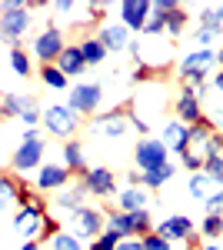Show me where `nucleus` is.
I'll return each mask as SVG.
<instances>
[{"label":"nucleus","mask_w":223,"mask_h":250,"mask_svg":"<svg viewBox=\"0 0 223 250\" xmlns=\"http://www.w3.org/2000/svg\"><path fill=\"white\" fill-rule=\"evenodd\" d=\"M217 140H220V157H223V134L220 130H217Z\"/></svg>","instance_id":"nucleus-50"},{"label":"nucleus","mask_w":223,"mask_h":250,"mask_svg":"<svg viewBox=\"0 0 223 250\" xmlns=\"http://www.w3.org/2000/svg\"><path fill=\"white\" fill-rule=\"evenodd\" d=\"M117 244H120V237H117L113 230H103V233H100V237L90 244V250H117Z\"/></svg>","instance_id":"nucleus-36"},{"label":"nucleus","mask_w":223,"mask_h":250,"mask_svg":"<svg viewBox=\"0 0 223 250\" xmlns=\"http://www.w3.org/2000/svg\"><path fill=\"white\" fill-rule=\"evenodd\" d=\"M160 140H163V147H167L170 154H190V127L180 124L177 117L163 124V130H160Z\"/></svg>","instance_id":"nucleus-14"},{"label":"nucleus","mask_w":223,"mask_h":250,"mask_svg":"<svg viewBox=\"0 0 223 250\" xmlns=\"http://www.w3.org/2000/svg\"><path fill=\"white\" fill-rule=\"evenodd\" d=\"M150 7H153V14H157V17H163V23H167V37H170V40H177V37L186 30L190 14H186L183 3H173V0H157V3H150Z\"/></svg>","instance_id":"nucleus-10"},{"label":"nucleus","mask_w":223,"mask_h":250,"mask_svg":"<svg viewBox=\"0 0 223 250\" xmlns=\"http://www.w3.org/2000/svg\"><path fill=\"white\" fill-rule=\"evenodd\" d=\"M117 14H120V23H123L130 34H143L153 7H150L147 0H123V3L117 7Z\"/></svg>","instance_id":"nucleus-13"},{"label":"nucleus","mask_w":223,"mask_h":250,"mask_svg":"<svg viewBox=\"0 0 223 250\" xmlns=\"http://www.w3.org/2000/svg\"><path fill=\"white\" fill-rule=\"evenodd\" d=\"M43 130L57 140H74L77 130H80V114L70 110L67 104H50V107H43Z\"/></svg>","instance_id":"nucleus-3"},{"label":"nucleus","mask_w":223,"mask_h":250,"mask_svg":"<svg viewBox=\"0 0 223 250\" xmlns=\"http://www.w3.org/2000/svg\"><path fill=\"white\" fill-rule=\"evenodd\" d=\"M43 217H47V200L37 193L34 207H23V210H17V217H14V227L20 230V237H23V240H37Z\"/></svg>","instance_id":"nucleus-9"},{"label":"nucleus","mask_w":223,"mask_h":250,"mask_svg":"<svg viewBox=\"0 0 223 250\" xmlns=\"http://www.w3.org/2000/svg\"><path fill=\"white\" fill-rule=\"evenodd\" d=\"M173 173H177V164L170 160V164H163V167H157V170H147V173H140V187H147L150 193L153 190H160L167 180H173Z\"/></svg>","instance_id":"nucleus-24"},{"label":"nucleus","mask_w":223,"mask_h":250,"mask_svg":"<svg viewBox=\"0 0 223 250\" xmlns=\"http://www.w3.org/2000/svg\"><path fill=\"white\" fill-rule=\"evenodd\" d=\"M127 120H130V130H133V134H140V140L150 134V120L137 114V110H133V104H130V114H127Z\"/></svg>","instance_id":"nucleus-35"},{"label":"nucleus","mask_w":223,"mask_h":250,"mask_svg":"<svg viewBox=\"0 0 223 250\" xmlns=\"http://www.w3.org/2000/svg\"><path fill=\"white\" fill-rule=\"evenodd\" d=\"M213 87L223 94V70H217V74H213Z\"/></svg>","instance_id":"nucleus-47"},{"label":"nucleus","mask_w":223,"mask_h":250,"mask_svg":"<svg viewBox=\"0 0 223 250\" xmlns=\"http://www.w3.org/2000/svg\"><path fill=\"white\" fill-rule=\"evenodd\" d=\"M54 207H60L63 213H70V217H74L80 207H87V190H83V184L77 180V184H67L63 190H57V204Z\"/></svg>","instance_id":"nucleus-20"},{"label":"nucleus","mask_w":223,"mask_h":250,"mask_svg":"<svg viewBox=\"0 0 223 250\" xmlns=\"http://www.w3.org/2000/svg\"><path fill=\"white\" fill-rule=\"evenodd\" d=\"M77 47H80V54H83V60H87V67H97V63H103V57H107V47L93 37V34H90V37H83Z\"/></svg>","instance_id":"nucleus-26"},{"label":"nucleus","mask_w":223,"mask_h":250,"mask_svg":"<svg viewBox=\"0 0 223 250\" xmlns=\"http://www.w3.org/2000/svg\"><path fill=\"white\" fill-rule=\"evenodd\" d=\"M20 120H23L27 127H37V124H43V110L37 107V100H34V104H30V107L20 114Z\"/></svg>","instance_id":"nucleus-39"},{"label":"nucleus","mask_w":223,"mask_h":250,"mask_svg":"<svg viewBox=\"0 0 223 250\" xmlns=\"http://www.w3.org/2000/svg\"><path fill=\"white\" fill-rule=\"evenodd\" d=\"M183 244H186V250H200V247H203V240H200V233H197V230L190 233V237H186Z\"/></svg>","instance_id":"nucleus-45"},{"label":"nucleus","mask_w":223,"mask_h":250,"mask_svg":"<svg viewBox=\"0 0 223 250\" xmlns=\"http://www.w3.org/2000/svg\"><path fill=\"white\" fill-rule=\"evenodd\" d=\"M60 164L74 173V177H83V173L90 170V167H87V157H83V144H80V140H67V144H63V160H60Z\"/></svg>","instance_id":"nucleus-23"},{"label":"nucleus","mask_w":223,"mask_h":250,"mask_svg":"<svg viewBox=\"0 0 223 250\" xmlns=\"http://www.w3.org/2000/svg\"><path fill=\"white\" fill-rule=\"evenodd\" d=\"M97 40L107 47V54H120V50H130V30L120 23V20H113V23H103L100 27V34H97Z\"/></svg>","instance_id":"nucleus-16"},{"label":"nucleus","mask_w":223,"mask_h":250,"mask_svg":"<svg viewBox=\"0 0 223 250\" xmlns=\"http://www.w3.org/2000/svg\"><path fill=\"white\" fill-rule=\"evenodd\" d=\"M100 100H103V87L100 83H77V87H70L67 107L77 110L80 117H90V114L100 110Z\"/></svg>","instance_id":"nucleus-8"},{"label":"nucleus","mask_w":223,"mask_h":250,"mask_svg":"<svg viewBox=\"0 0 223 250\" xmlns=\"http://www.w3.org/2000/svg\"><path fill=\"white\" fill-rule=\"evenodd\" d=\"M50 250H87V247H83V240H80L77 233L60 230V233L54 237V240H50Z\"/></svg>","instance_id":"nucleus-30"},{"label":"nucleus","mask_w":223,"mask_h":250,"mask_svg":"<svg viewBox=\"0 0 223 250\" xmlns=\"http://www.w3.org/2000/svg\"><path fill=\"white\" fill-rule=\"evenodd\" d=\"M20 250H43V247H40L37 240H23V244H20Z\"/></svg>","instance_id":"nucleus-46"},{"label":"nucleus","mask_w":223,"mask_h":250,"mask_svg":"<svg viewBox=\"0 0 223 250\" xmlns=\"http://www.w3.org/2000/svg\"><path fill=\"white\" fill-rule=\"evenodd\" d=\"M60 230H63V227H60V220H57L54 213H47V217H43V224H40V237H37V244H43V240H54Z\"/></svg>","instance_id":"nucleus-33"},{"label":"nucleus","mask_w":223,"mask_h":250,"mask_svg":"<svg viewBox=\"0 0 223 250\" xmlns=\"http://www.w3.org/2000/svg\"><path fill=\"white\" fill-rule=\"evenodd\" d=\"M217 67H220V70H223V47H220V50H217Z\"/></svg>","instance_id":"nucleus-48"},{"label":"nucleus","mask_w":223,"mask_h":250,"mask_svg":"<svg viewBox=\"0 0 223 250\" xmlns=\"http://www.w3.org/2000/svg\"><path fill=\"white\" fill-rule=\"evenodd\" d=\"M157 77V70L153 67H147V63H137V70H133V83H147V80H153Z\"/></svg>","instance_id":"nucleus-41"},{"label":"nucleus","mask_w":223,"mask_h":250,"mask_svg":"<svg viewBox=\"0 0 223 250\" xmlns=\"http://www.w3.org/2000/svg\"><path fill=\"white\" fill-rule=\"evenodd\" d=\"M70 180H74V173L57 160V164H43V167L37 170L34 187H37V193H57V190H63Z\"/></svg>","instance_id":"nucleus-12"},{"label":"nucleus","mask_w":223,"mask_h":250,"mask_svg":"<svg viewBox=\"0 0 223 250\" xmlns=\"http://www.w3.org/2000/svg\"><path fill=\"white\" fill-rule=\"evenodd\" d=\"M34 104V97H23V94H3L0 97V117H20L27 107Z\"/></svg>","instance_id":"nucleus-25"},{"label":"nucleus","mask_w":223,"mask_h":250,"mask_svg":"<svg viewBox=\"0 0 223 250\" xmlns=\"http://www.w3.org/2000/svg\"><path fill=\"white\" fill-rule=\"evenodd\" d=\"M200 237H206V244H217V240H220L223 237V213H203Z\"/></svg>","instance_id":"nucleus-29"},{"label":"nucleus","mask_w":223,"mask_h":250,"mask_svg":"<svg viewBox=\"0 0 223 250\" xmlns=\"http://www.w3.org/2000/svg\"><path fill=\"white\" fill-rule=\"evenodd\" d=\"M74 227H77V233L83 237V240H97L100 233L107 230V210H100V207H80V210L74 213Z\"/></svg>","instance_id":"nucleus-11"},{"label":"nucleus","mask_w":223,"mask_h":250,"mask_svg":"<svg viewBox=\"0 0 223 250\" xmlns=\"http://www.w3.org/2000/svg\"><path fill=\"white\" fill-rule=\"evenodd\" d=\"M186 190L193 193V197H197V200H210V197H217V193L223 190L220 184H217V180H213V177H210V173H190V180H186Z\"/></svg>","instance_id":"nucleus-22"},{"label":"nucleus","mask_w":223,"mask_h":250,"mask_svg":"<svg viewBox=\"0 0 223 250\" xmlns=\"http://www.w3.org/2000/svg\"><path fill=\"white\" fill-rule=\"evenodd\" d=\"M37 74H40V80H43L50 90H70V77H63L57 63H47V67H40Z\"/></svg>","instance_id":"nucleus-28"},{"label":"nucleus","mask_w":223,"mask_h":250,"mask_svg":"<svg viewBox=\"0 0 223 250\" xmlns=\"http://www.w3.org/2000/svg\"><path fill=\"white\" fill-rule=\"evenodd\" d=\"M203 173H210V177L223 187V157H210V160L203 164Z\"/></svg>","instance_id":"nucleus-38"},{"label":"nucleus","mask_w":223,"mask_h":250,"mask_svg":"<svg viewBox=\"0 0 223 250\" xmlns=\"http://www.w3.org/2000/svg\"><path fill=\"white\" fill-rule=\"evenodd\" d=\"M177 120L180 124H186V127H197L200 120H203V104L197 100V94H190V90H180V97H177Z\"/></svg>","instance_id":"nucleus-18"},{"label":"nucleus","mask_w":223,"mask_h":250,"mask_svg":"<svg viewBox=\"0 0 223 250\" xmlns=\"http://www.w3.org/2000/svg\"><path fill=\"white\" fill-rule=\"evenodd\" d=\"M217 63V50H206V47H197L190 50L183 60H180V80L193 77V74H210V67Z\"/></svg>","instance_id":"nucleus-15"},{"label":"nucleus","mask_w":223,"mask_h":250,"mask_svg":"<svg viewBox=\"0 0 223 250\" xmlns=\"http://www.w3.org/2000/svg\"><path fill=\"white\" fill-rule=\"evenodd\" d=\"M153 230L160 233L163 240L177 244V240H186V237L193 233V220H190V217H183V213H173V217H167V220H160Z\"/></svg>","instance_id":"nucleus-19"},{"label":"nucleus","mask_w":223,"mask_h":250,"mask_svg":"<svg viewBox=\"0 0 223 250\" xmlns=\"http://www.w3.org/2000/svg\"><path fill=\"white\" fill-rule=\"evenodd\" d=\"M14 200H17V177L0 173V207H7V204H14Z\"/></svg>","instance_id":"nucleus-31"},{"label":"nucleus","mask_w":223,"mask_h":250,"mask_svg":"<svg viewBox=\"0 0 223 250\" xmlns=\"http://www.w3.org/2000/svg\"><path fill=\"white\" fill-rule=\"evenodd\" d=\"M117 250H143V240L140 237H130V240H120Z\"/></svg>","instance_id":"nucleus-44"},{"label":"nucleus","mask_w":223,"mask_h":250,"mask_svg":"<svg viewBox=\"0 0 223 250\" xmlns=\"http://www.w3.org/2000/svg\"><path fill=\"white\" fill-rule=\"evenodd\" d=\"M133 164H137L140 173L157 170V167L170 164V150L163 147L160 137H143V140H137V147H133Z\"/></svg>","instance_id":"nucleus-6"},{"label":"nucleus","mask_w":223,"mask_h":250,"mask_svg":"<svg viewBox=\"0 0 223 250\" xmlns=\"http://www.w3.org/2000/svg\"><path fill=\"white\" fill-rule=\"evenodd\" d=\"M217 37H220L217 30H203V27H197V47H206V50H210V43H213Z\"/></svg>","instance_id":"nucleus-43"},{"label":"nucleus","mask_w":223,"mask_h":250,"mask_svg":"<svg viewBox=\"0 0 223 250\" xmlns=\"http://www.w3.org/2000/svg\"><path fill=\"white\" fill-rule=\"evenodd\" d=\"M140 240H143V250H173V244H170V240H163L157 230L147 233V237H140Z\"/></svg>","instance_id":"nucleus-37"},{"label":"nucleus","mask_w":223,"mask_h":250,"mask_svg":"<svg viewBox=\"0 0 223 250\" xmlns=\"http://www.w3.org/2000/svg\"><path fill=\"white\" fill-rule=\"evenodd\" d=\"M50 10H54L57 17H70L74 10H80V7H77V3H70V0H54V3H50Z\"/></svg>","instance_id":"nucleus-42"},{"label":"nucleus","mask_w":223,"mask_h":250,"mask_svg":"<svg viewBox=\"0 0 223 250\" xmlns=\"http://www.w3.org/2000/svg\"><path fill=\"white\" fill-rule=\"evenodd\" d=\"M0 97H3V94H0Z\"/></svg>","instance_id":"nucleus-52"},{"label":"nucleus","mask_w":223,"mask_h":250,"mask_svg":"<svg viewBox=\"0 0 223 250\" xmlns=\"http://www.w3.org/2000/svg\"><path fill=\"white\" fill-rule=\"evenodd\" d=\"M43 154H47V140L40 134V127H27L23 137H20V147L10 154V170L14 173L40 170L43 167Z\"/></svg>","instance_id":"nucleus-1"},{"label":"nucleus","mask_w":223,"mask_h":250,"mask_svg":"<svg viewBox=\"0 0 223 250\" xmlns=\"http://www.w3.org/2000/svg\"><path fill=\"white\" fill-rule=\"evenodd\" d=\"M34 200H37L34 180H20L17 177V200H14V204H20V210H23V207H34Z\"/></svg>","instance_id":"nucleus-32"},{"label":"nucleus","mask_w":223,"mask_h":250,"mask_svg":"<svg viewBox=\"0 0 223 250\" xmlns=\"http://www.w3.org/2000/svg\"><path fill=\"white\" fill-rule=\"evenodd\" d=\"M200 250H223V247H220V244H203Z\"/></svg>","instance_id":"nucleus-49"},{"label":"nucleus","mask_w":223,"mask_h":250,"mask_svg":"<svg viewBox=\"0 0 223 250\" xmlns=\"http://www.w3.org/2000/svg\"><path fill=\"white\" fill-rule=\"evenodd\" d=\"M117 210H123V213L150 210V190L147 187H130V184H123V187L117 190Z\"/></svg>","instance_id":"nucleus-17"},{"label":"nucleus","mask_w":223,"mask_h":250,"mask_svg":"<svg viewBox=\"0 0 223 250\" xmlns=\"http://www.w3.org/2000/svg\"><path fill=\"white\" fill-rule=\"evenodd\" d=\"M87 197H97V200H110L117 197V173L110 167H90V170L80 177Z\"/></svg>","instance_id":"nucleus-7"},{"label":"nucleus","mask_w":223,"mask_h":250,"mask_svg":"<svg viewBox=\"0 0 223 250\" xmlns=\"http://www.w3.org/2000/svg\"><path fill=\"white\" fill-rule=\"evenodd\" d=\"M63 47H67V37H63V30L57 27L54 20L43 27L34 40V57H37L40 67H47V63H57V57L63 54Z\"/></svg>","instance_id":"nucleus-5"},{"label":"nucleus","mask_w":223,"mask_h":250,"mask_svg":"<svg viewBox=\"0 0 223 250\" xmlns=\"http://www.w3.org/2000/svg\"><path fill=\"white\" fill-rule=\"evenodd\" d=\"M30 7H27V0H7V3H0V37L7 40L10 47H17L20 37L30 30Z\"/></svg>","instance_id":"nucleus-2"},{"label":"nucleus","mask_w":223,"mask_h":250,"mask_svg":"<svg viewBox=\"0 0 223 250\" xmlns=\"http://www.w3.org/2000/svg\"><path fill=\"white\" fill-rule=\"evenodd\" d=\"M10 70L17 74V77H30L34 74V57L23 50V47H10Z\"/></svg>","instance_id":"nucleus-27"},{"label":"nucleus","mask_w":223,"mask_h":250,"mask_svg":"<svg viewBox=\"0 0 223 250\" xmlns=\"http://www.w3.org/2000/svg\"><path fill=\"white\" fill-rule=\"evenodd\" d=\"M57 67H60V74H63V77H77V74H83V70H87V60H83V54H80V47H77V43H67V47H63V54L57 57Z\"/></svg>","instance_id":"nucleus-21"},{"label":"nucleus","mask_w":223,"mask_h":250,"mask_svg":"<svg viewBox=\"0 0 223 250\" xmlns=\"http://www.w3.org/2000/svg\"><path fill=\"white\" fill-rule=\"evenodd\" d=\"M83 10H87V23H83V27L93 30V27H100V20H103V14L110 10V3H87Z\"/></svg>","instance_id":"nucleus-34"},{"label":"nucleus","mask_w":223,"mask_h":250,"mask_svg":"<svg viewBox=\"0 0 223 250\" xmlns=\"http://www.w3.org/2000/svg\"><path fill=\"white\" fill-rule=\"evenodd\" d=\"M180 164H183V167H186V170H190V173H200V170H203V157H197V154H193V150H190V154H183V157H180Z\"/></svg>","instance_id":"nucleus-40"},{"label":"nucleus","mask_w":223,"mask_h":250,"mask_svg":"<svg viewBox=\"0 0 223 250\" xmlns=\"http://www.w3.org/2000/svg\"><path fill=\"white\" fill-rule=\"evenodd\" d=\"M220 37H223V20H220Z\"/></svg>","instance_id":"nucleus-51"},{"label":"nucleus","mask_w":223,"mask_h":250,"mask_svg":"<svg viewBox=\"0 0 223 250\" xmlns=\"http://www.w3.org/2000/svg\"><path fill=\"white\" fill-rule=\"evenodd\" d=\"M130 104H123V107H113L107 114H97L90 120V134L93 137H103V140H123V137L130 134Z\"/></svg>","instance_id":"nucleus-4"}]
</instances>
